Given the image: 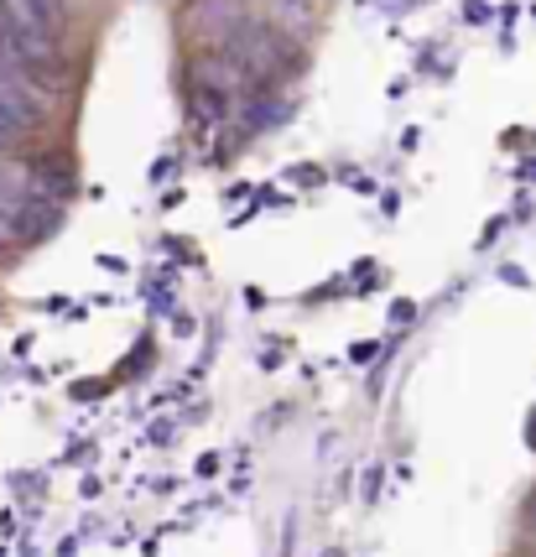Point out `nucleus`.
<instances>
[{"label": "nucleus", "instance_id": "f257e3e1", "mask_svg": "<svg viewBox=\"0 0 536 557\" xmlns=\"http://www.w3.org/2000/svg\"><path fill=\"white\" fill-rule=\"evenodd\" d=\"M42 121V89L16 69H0V151L22 146Z\"/></svg>", "mask_w": 536, "mask_h": 557}, {"label": "nucleus", "instance_id": "f03ea898", "mask_svg": "<svg viewBox=\"0 0 536 557\" xmlns=\"http://www.w3.org/2000/svg\"><path fill=\"white\" fill-rule=\"evenodd\" d=\"M250 22V11H245V0H198L194 5V32L198 37H214V42H229L240 26Z\"/></svg>", "mask_w": 536, "mask_h": 557}, {"label": "nucleus", "instance_id": "7ed1b4c3", "mask_svg": "<svg viewBox=\"0 0 536 557\" xmlns=\"http://www.w3.org/2000/svg\"><path fill=\"white\" fill-rule=\"evenodd\" d=\"M32 22H42L48 32H58L63 37V26H68V0H16Z\"/></svg>", "mask_w": 536, "mask_h": 557}, {"label": "nucleus", "instance_id": "20e7f679", "mask_svg": "<svg viewBox=\"0 0 536 557\" xmlns=\"http://www.w3.org/2000/svg\"><path fill=\"white\" fill-rule=\"evenodd\" d=\"M276 11H282L287 22H308V16H313V0H276Z\"/></svg>", "mask_w": 536, "mask_h": 557}]
</instances>
